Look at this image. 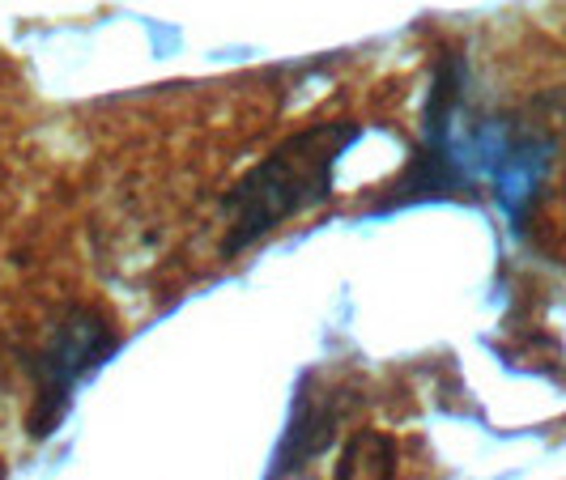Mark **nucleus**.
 I'll return each mask as SVG.
<instances>
[{"mask_svg":"<svg viewBox=\"0 0 566 480\" xmlns=\"http://www.w3.org/2000/svg\"><path fill=\"white\" fill-rule=\"evenodd\" d=\"M358 141V124L333 119L294 132L269 158H260L227 192V255L255 247L264 234L282 230L290 217L312 213L315 204L333 196V174L345 149Z\"/></svg>","mask_w":566,"mask_h":480,"instance_id":"nucleus-1","label":"nucleus"},{"mask_svg":"<svg viewBox=\"0 0 566 480\" xmlns=\"http://www.w3.org/2000/svg\"><path fill=\"white\" fill-rule=\"evenodd\" d=\"M115 349H119V337L107 323V314L77 307L52 323V332L39 340V349L30 358V383H34L30 429L39 438L52 434L69 417V404L85 383V374H94Z\"/></svg>","mask_w":566,"mask_h":480,"instance_id":"nucleus-2","label":"nucleus"},{"mask_svg":"<svg viewBox=\"0 0 566 480\" xmlns=\"http://www.w3.org/2000/svg\"><path fill=\"white\" fill-rule=\"evenodd\" d=\"M337 480H397V447L375 429L354 434L340 447Z\"/></svg>","mask_w":566,"mask_h":480,"instance_id":"nucleus-3","label":"nucleus"}]
</instances>
